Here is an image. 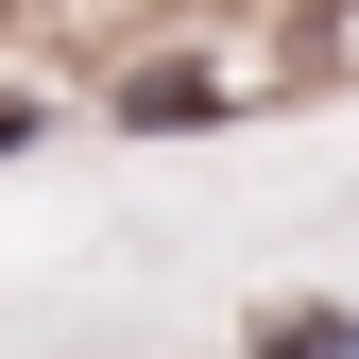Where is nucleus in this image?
Masks as SVG:
<instances>
[{"mask_svg":"<svg viewBox=\"0 0 359 359\" xmlns=\"http://www.w3.org/2000/svg\"><path fill=\"white\" fill-rule=\"evenodd\" d=\"M257 359H359V325H325V308H274V325H257Z\"/></svg>","mask_w":359,"mask_h":359,"instance_id":"2","label":"nucleus"},{"mask_svg":"<svg viewBox=\"0 0 359 359\" xmlns=\"http://www.w3.org/2000/svg\"><path fill=\"white\" fill-rule=\"evenodd\" d=\"M18 137H34V103H0V154H18Z\"/></svg>","mask_w":359,"mask_h":359,"instance_id":"3","label":"nucleus"},{"mask_svg":"<svg viewBox=\"0 0 359 359\" xmlns=\"http://www.w3.org/2000/svg\"><path fill=\"white\" fill-rule=\"evenodd\" d=\"M120 120L171 137V120H222V86H205V69H137V86H120Z\"/></svg>","mask_w":359,"mask_h":359,"instance_id":"1","label":"nucleus"}]
</instances>
